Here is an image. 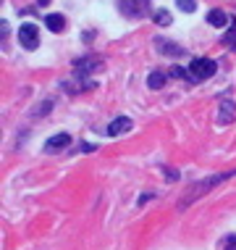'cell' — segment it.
<instances>
[{
  "mask_svg": "<svg viewBox=\"0 0 236 250\" xmlns=\"http://www.w3.org/2000/svg\"><path fill=\"white\" fill-rule=\"evenodd\" d=\"M47 3H50V0H37V5H47Z\"/></svg>",
  "mask_w": 236,
  "mask_h": 250,
  "instance_id": "19",
  "label": "cell"
},
{
  "mask_svg": "<svg viewBox=\"0 0 236 250\" xmlns=\"http://www.w3.org/2000/svg\"><path fill=\"white\" fill-rule=\"evenodd\" d=\"M220 42L236 50V19H231V24H228V32L223 35V40H220Z\"/></svg>",
  "mask_w": 236,
  "mask_h": 250,
  "instance_id": "13",
  "label": "cell"
},
{
  "mask_svg": "<svg viewBox=\"0 0 236 250\" xmlns=\"http://www.w3.org/2000/svg\"><path fill=\"white\" fill-rule=\"evenodd\" d=\"M66 145H71V137L69 134H55V137H50L45 143V153H60Z\"/></svg>",
  "mask_w": 236,
  "mask_h": 250,
  "instance_id": "8",
  "label": "cell"
},
{
  "mask_svg": "<svg viewBox=\"0 0 236 250\" xmlns=\"http://www.w3.org/2000/svg\"><path fill=\"white\" fill-rule=\"evenodd\" d=\"M165 71H152L150 77H147V84H150V90H160V87L165 84Z\"/></svg>",
  "mask_w": 236,
  "mask_h": 250,
  "instance_id": "12",
  "label": "cell"
},
{
  "mask_svg": "<svg viewBox=\"0 0 236 250\" xmlns=\"http://www.w3.org/2000/svg\"><path fill=\"white\" fill-rule=\"evenodd\" d=\"M97 69H103V61L100 58H79V61H73V71H76V77H87V74H92V71H97Z\"/></svg>",
  "mask_w": 236,
  "mask_h": 250,
  "instance_id": "5",
  "label": "cell"
},
{
  "mask_svg": "<svg viewBox=\"0 0 236 250\" xmlns=\"http://www.w3.org/2000/svg\"><path fill=\"white\" fill-rule=\"evenodd\" d=\"M158 50L163 53V56H173V58H181V56H186V50L181 48V45L171 42V40H163V37L158 40Z\"/></svg>",
  "mask_w": 236,
  "mask_h": 250,
  "instance_id": "7",
  "label": "cell"
},
{
  "mask_svg": "<svg viewBox=\"0 0 236 250\" xmlns=\"http://www.w3.org/2000/svg\"><path fill=\"white\" fill-rule=\"evenodd\" d=\"M220 250H236V234H228V237H223V242H220Z\"/></svg>",
  "mask_w": 236,
  "mask_h": 250,
  "instance_id": "16",
  "label": "cell"
},
{
  "mask_svg": "<svg viewBox=\"0 0 236 250\" xmlns=\"http://www.w3.org/2000/svg\"><path fill=\"white\" fill-rule=\"evenodd\" d=\"M152 21H155V24H160V26H171L173 19H171V13H168L165 8H160V11H155V13H152Z\"/></svg>",
  "mask_w": 236,
  "mask_h": 250,
  "instance_id": "14",
  "label": "cell"
},
{
  "mask_svg": "<svg viewBox=\"0 0 236 250\" xmlns=\"http://www.w3.org/2000/svg\"><path fill=\"white\" fill-rule=\"evenodd\" d=\"M94 147H97V145H92V143H84V145H82V150H84V153H92Z\"/></svg>",
  "mask_w": 236,
  "mask_h": 250,
  "instance_id": "18",
  "label": "cell"
},
{
  "mask_svg": "<svg viewBox=\"0 0 236 250\" xmlns=\"http://www.w3.org/2000/svg\"><path fill=\"white\" fill-rule=\"evenodd\" d=\"M118 11L126 19H142L150 13V0H118Z\"/></svg>",
  "mask_w": 236,
  "mask_h": 250,
  "instance_id": "3",
  "label": "cell"
},
{
  "mask_svg": "<svg viewBox=\"0 0 236 250\" xmlns=\"http://www.w3.org/2000/svg\"><path fill=\"white\" fill-rule=\"evenodd\" d=\"M231 119H234V100H231V98H223V100H220L218 124H220V126H226V124H231Z\"/></svg>",
  "mask_w": 236,
  "mask_h": 250,
  "instance_id": "9",
  "label": "cell"
},
{
  "mask_svg": "<svg viewBox=\"0 0 236 250\" xmlns=\"http://www.w3.org/2000/svg\"><path fill=\"white\" fill-rule=\"evenodd\" d=\"M207 24H210V26H218V29H223L226 24H231V16H228L226 11H220V8H213L210 13H207Z\"/></svg>",
  "mask_w": 236,
  "mask_h": 250,
  "instance_id": "10",
  "label": "cell"
},
{
  "mask_svg": "<svg viewBox=\"0 0 236 250\" xmlns=\"http://www.w3.org/2000/svg\"><path fill=\"white\" fill-rule=\"evenodd\" d=\"M45 26L50 32H63L66 29V16H63V13H47V16H45Z\"/></svg>",
  "mask_w": 236,
  "mask_h": 250,
  "instance_id": "11",
  "label": "cell"
},
{
  "mask_svg": "<svg viewBox=\"0 0 236 250\" xmlns=\"http://www.w3.org/2000/svg\"><path fill=\"white\" fill-rule=\"evenodd\" d=\"M218 71V63H215L213 58H192V63H189V74H192V79H210L213 74Z\"/></svg>",
  "mask_w": 236,
  "mask_h": 250,
  "instance_id": "2",
  "label": "cell"
},
{
  "mask_svg": "<svg viewBox=\"0 0 236 250\" xmlns=\"http://www.w3.org/2000/svg\"><path fill=\"white\" fill-rule=\"evenodd\" d=\"M171 77H179V79H189V77H192V74H189L186 69H181V66H173V69H171Z\"/></svg>",
  "mask_w": 236,
  "mask_h": 250,
  "instance_id": "17",
  "label": "cell"
},
{
  "mask_svg": "<svg viewBox=\"0 0 236 250\" xmlns=\"http://www.w3.org/2000/svg\"><path fill=\"white\" fill-rule=\"evenodd\" d=\"M18 42H21L26 50H37V45H39V29H37L35 24H21V26H18Z\"/></svg>",
  "mask_w": 236,
  "mask_h": 250,
  "instance_id": "4",
  "label": "cell"
},
{
  "mask_svg": "<svg viewBox=\"0 0 236 250\" xmlns=\"http://www.w3.org/2000/svg\"><path fill=\"white\" fill-rule=\"evenodd\" d=\"M236 171H223V174H213V177H207V179H202V182H194L192 187H186V192L179 198V208L184 211V208H189L192 203H197L202 195H207L213 190V187H218V185H223L226 179H231Z\"/></svg>",
  "mask_w": 236,
  "mask_h": 250,
  "instance_id": "1",
  "label": "cell"
},
{
  "mask_svg": "<svg viewBox=\"0 0 236 250\" xmlns=\"http://www.w3.org/2000/svg\"><path fill=\"white\" fill-rule=\"evenodd\" d=\"M131 119L129 116H118V119H113L110 124H108V134L110 137H118V134H126V132H131Z\"/></svg>",
  "mask_w": 236,
  "mask_h": 250,
  "instance_id": "6",
  "label": "cell"
},
{
  "mask_svg": "<svg viewBox=\"0 0 236 250\" xmlns=\"http://www.w3.org/2000/svg\"><path fill=\"white\" fill-rule=\"evenodd\" d=\"M176 5L184 13H194V11H197V0H176Z\"/></svg>",
  "mask_w": 236,
  "mask_h": 250,
  "instance_id": "15",
  "label": "cell"
}]
</instances>
